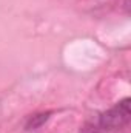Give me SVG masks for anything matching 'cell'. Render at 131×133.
Wrapping results in <instances>:
<instances>
[{
  "label": "cell",
  "instance_id": "1",
  "mask_svg": "<svg viewBox=\"0 0 131 133\" xmlns=\"http://www.w3.org/2000/svg\"><path fill=\"white\" fill-rule=\"evenodd\" d=\"M130 118H131L130 99L125 98L123 101L117 102L113 108H110L108 111H105L97 119L96 127L102 133L114 132V130H119L123 125H127L130 122Z\"/></svg>",
  "mask_w": 131,
  "mask_h": 133
},
{
  "label": "cell",
  "instance_id": "2",
  "mask_svg": "<svg viewBox=\"0 0 131 133\" xmlns=\"http://www.w3.org/2000/svg\"><path fill=\"white\" fill-rule=\"evenodd\" d=\"M48 119V115H37V116H33V119H31V122L28 124V129L31 130V129H37L43 121H46Z\"/></svg>",
  "mask_w": 131,
  "mask_h": 133
}]
</instances>
